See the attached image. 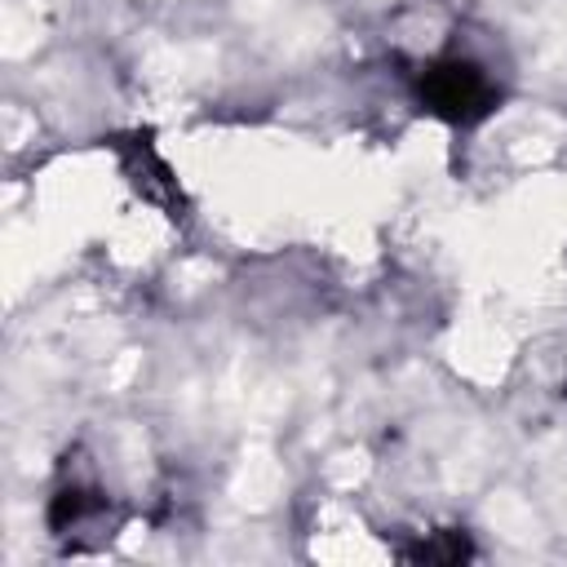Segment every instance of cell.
<instances>
[{"label": "cell", "mask_w": 567, "mask_h": 567, "mask_svg": "<svg viewBox=\"0 0 567 567\" xmlns=\"http://www.w3.org/2000/svg\"><path fill=\"white\" fill-rule=\"evenodd\" d=\"M421 93L434 111L452 115V120H470L478 111H487V97H492V84L483 80V71L474 62H434L421 80Z\"/></svg>", "instance_id": "obj_1"}]
</instances>
